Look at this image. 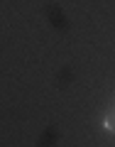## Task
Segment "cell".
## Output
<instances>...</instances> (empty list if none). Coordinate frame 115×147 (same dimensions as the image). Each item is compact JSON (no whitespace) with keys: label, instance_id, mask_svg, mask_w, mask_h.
<instances>
[{"label":"cell","instance_id":"1","mask_svg":"<svg viewBox=\"0 0 115 147\" xmlns=\"http://www.w3.org/2000/svg\"><path fill=\"white\" fill-rule=\"evenodd\" d=\"M103 127H105L108 132H113V135H115V108L105 110V115H103Z\"/></svg>","mask_w":115,"mask_h":147}]
</instances>
